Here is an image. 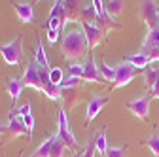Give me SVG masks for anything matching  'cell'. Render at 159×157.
<instances>
[{
	"instance_id": "cb8c5ba5",
	"label": "cell",
	"mask_w": 159,
	"mask_h": 157,
	"mask_svg": "<svg viewBox=\"0 0 159 157\" xmlns=\"http://www.w3.org/2000/svg\"><path fill=\"white\" fill-rule=\"evenodd\" d=\"M49 82H51V83H55V85H59V87L63 85L65 76H63V70L59 68V66H53V68L49 70Z\"/></svg>"
},
{
	"instance_id": "2e32d148",
	"label": "cell",
	"mask_w": 159,
	"mask_h": 157,
	"mask_svg": "<svg viewBox=\"0 0 159 157\" xmlns=\"http://www.w3.org/2000/svg\"><path fill=\"white\" fill-rule=\"evenodd\" d=\"M125 61L134 68V70H144L148 65H150V61H148V57L146 55H142V53H134V55H129Z\"/></svg>"
},
{
	"instance_id": "4316f807",
	"label": "cell",
	"mask_w": 159,
	"mask_h": 157,
	"mask_svg": "<svg viewBox=\"0 0 159 157\" xmlns=\"http://www.w3.org/2000/svg\"><path fill=\"white\" fill-rule=\"evenodd\" d=\"M68 72L72 78H80V80H84V65H70L68 66Z\"/></svg>"
},
{
	"instance_id": "30bf717a",
	"label": "cell",
	"mask_w": 159,
	"mask_h": 157,
	"mask_svg": "<svg viewBox=\"0 0 159 157\" xmlns=\"http://www.w3.org/2000/svg\"><path fill=\"white\" fill-rule=\"evenodd\" d=\"M108 104V96H102V95H93L89 102H87V112H85V119L87 121H93L95 117L101 114V110Z\"/></svg>"
},
{
	"instance_id": "7a4b0ae2",
	"label": "cell",
	"mask_w": 159,
	"mask_h": 157,
	"mask_svg": "<svg viewBox=\"0 0 159 157\" xmlns=\"http://www.w3.org/2000/svg\"><path fill=\"white\" fill-rule=\"evenodd\" d=\"M0 55H2L6 65H10V66L21 65V61H23V38L17 36L11 42L2 44L0 46Z\"/></svg>"
},
{
	"instance_id": "7402d4cb",
	"label": "cell",
	"mask_w": 159,
	"mask_h": 157,
	"mask_svg": "<svg viewBox=\"0 0 159 157\" xmlns=\"http://www.w3.org/2000/svg\"><path fill=\"white\" fill-rule=\"evenodd\" d=\"M106 11L110 13V17H117L119 13H121L123 11V2H121V0H110V2H106Z\"/></svg>"
},
{
	"instance_id": "ba28073f",
	"label": "cell",
	"mask_w": 159,
	"mask_h": 157,
	"mask_svg": "<svg viewBox=\"0 0 159 157\" xmlns=\"http://www.w3.org/2000/svg\"><path fill=\"white\" fill-rule=\"evenodd\" d=\"M93 8H95V13H97V21L101 23V27H102L104 32L110 30V29H117L116 21L110 17V13L104 8V2H101V0H93Z\"/></svg>"
},
{
	"instance_id": "6da1fadb",
	"label": "cell",
	"mask_w": 159,
	"mask_h": 157,
	"mask_svg": "<svg viewBox=\"0 0 159 157\" xmlns=\"http://www.w3.org/2000/svg\"><path fill=\"white\" fill-rule=\"evenodd\" d=\"M89 46H87V38H85V32L82 29H70L63 42H61V51H63V57L66 61H78V59L85 57Z\"/></svg>"
},
{
	"instance_id": "e0dca14e",
	"label": "cell",
	"mask_w": 159,
	"mask_h": 157,
	"mask_svg": "<svg viewBox=\"0 0 159 157\" xmlns=\"http://www.w3.org/2000/svg\"><path fill=\"white\" fill-rule=\"evenodd\" d=\"M55 138H57V134H51L49 138H46L42 144H40L38 148H36V151L32 153L34 157H49V153H51V148H53V142H55Z\"/></svg>"
},
{
	"instance_id": "f546056e",
	"label": "cell",
	"mask_w": 159,
	"mask_h": 157,
	"mask_svg": "<svg viewBox=\"0 0 159 157\" xmlns=\"http://www.w3.org/2000/svg\"><path fill=\"white\" fill-rule=\"evenodd\" d=\"M95 142H91V144H87L85 146V150H84V153H82V157H95Z\"/></svg>"
},
{
	"instance_id": "52a82bcc",
	"label": "cell",
	"mask_w": 159,
	"mask_h": 157,
	"mask_svg": "<svg viewBox=\"0 0 159 157\" xmlns=\"http://www.w3.org/2000/svg\"><path fill=\"white\" fill-rule=\"evenodd\" d=\"M150 96L144 95V96H138V99L134 101H129L127 102V108L131 110L133 115H136L138 119H146V117L150 115Z\"/></svg>"
},
{
	"instance_id": "f1b7e54d",
	"label": "cell",
	"mask_w": 159,
	"mask_h": 157,
	"mask_svg": "<svg viewBox=\"0 0 159 157\" xmlns=\"http://www.w3.org/2000/svg\"><path fill=\"white\" fill-rule=\"evenodd\" d=\"M23 123H25V127L29 131V136H32V132H34V117H32V114L27 115V117H23Z\"/></svg>"
},
{
	"instance_id": "e575fe53",
	"label": "cell",
	"mask_w": 159,
	"mask_h": 157,
	"mask_svg": "<svg viewBox=\"0 0 159 157\" xmlns=\"http://www.w3.org/2000/svg\"><path fill=\"white\" fill-rule=\"evenodd\" d=\"M2 131H4V125H0V132H2Z\"/></svg>"
},
{
	"instance_id": "83f0119b",
	"label": "cell",
	"mask_w": 159,
	"mask_h": 157,
	"mask_svg": "<svg viewBox=\"0 0 159 157\" xmlns=\"http://www.w3.org/2000/svg\"><path fill=\"white\" fill-rule=\"evenodd\" d=\"M106 157H125V148L121 146H114V148H110L108 150V153H106Z\"/></svg>"
},
{
	"instance_id": "44dd1931",
	"label": "cell",
	"mask_w": 159,
	"mask_h": 157,
	"mask_svg": "<svg viewBox=\"0 0 159 157\" xmlns=\"http://www.w3.org/2000/svg\"><path fill=\"white\" fill-rule=\"evenodd\" d=\"M36 65H38L40 68H44V70H51L49 65H48V55H46V51H44V44H42V42L36 46Z\"/></svg>"
},
{
	"instance_id": "ac0fdd59",
	"label": "cell",
	"mask_w": 159,
	"mask_h": 157,
	"mask_svg": "<svg viewBox=\"0 0 159 157\" xmlns=\"http://www.w3.org/2000/svg\"><path fill=\"white\" fill-rule=\"evenodd\" d=\"M98 74H101L102 82H116V66H110L106 63H101L98 65Z\"/></svg>"
},
{
	"instance_id": "9c48e42d",
	"label": "cell",
	"mask_w": 159,
	"mask_h": 157,
	"mask_svg": "<svg viewBox=\"0 0 159 157\" xmlns=\"http://www.w3.org/2000/svg\"><path fill=\"white\" fill-rule=\"evenodd\" d=\"M82 30L85 32V38H87V46H89V49L97 47L98 44L102 42V38H104V34H106L101 27H97V25H93V23H84V25H82Z\"/></svg>"
},
{
	"instance_id": "3957f363",
	"label": "cell",
	"mask_w": 159,
	"mask_h": 157,
	"mask_svg": "<svg viewBox=\"0 0 159 157\" xmlns=\"http://www.w3.org/2000/svg\"><path fill=\"white\" fill-rule=\"evenodd\" d=\"M57 134H59V138L65 142L66 148H70V150L78 148V140H76V136H74L72 131H70L68 117H66V112H65L63 108L59 110V115H57Z\"/></svg>"
},
{
	"instance_id": "4dcf8cb0",
	"label": "cell",
	"mask_w": 159,
	"mask_h": 157,
	"mask_svg": "<svg viewBox=\"0 0 159 157\" xmlns=\"http://www.w3.org/2000/svg\"><path fill=\"white\" fill-rule=\"evenodd\" d=\"M30 110H32V106L27 102V104H23L21 108H19V112H17V114L21 115V117H27V115H30Z\"/></svg>"
},
{
	"instance_id": "d6986e66",
	"label": "cell",
	"mask_w": 159,
	"mask_h": 157,
	"mask_svg": "<svg viewBox=\"0 0 159 157\" xmlns=\"http://www.w3.org/2000/svg\"><path fill=\"white\" fill-rule=\"evenodd\" d=\"M95 150L101 153V155H106L108 153V150H110V146H108V138H106V132H98L97 136H95Z\"/></svg>"
},
{
	"instance_id": "836d02e7",
	"label": "cell",
	"mask_w": 159,
	"mask_h": 157,
	"mask_svg": "<svg viewBox=\"0 0 159 157\" xmlns=\"http://www.w3.org/2000/svg\"><path fill=\"white\" fill-rule=\"evenodd\" d=\"M157 27H159V10H157Z\"/></svg>"
},
{
	"instance_id": "d590c367",
	"label": "cell",
	"mask_w": 159,
	"mask_h": 157,
	"mask_svg": "<svg viewBox=\"0 0 159 157\" xmlns=\"http://www.w3.org/2000/svg\"><path fill=\"white\" fill-rule=\"evenodd\" d=\"M76 157H82V155H76Z\"/></svg>"
},
{
	"instance_id": "ffe728a7",
	"label": "cell",
	"mask_w": 159,
	"mask_h": 157,
	"mask_svg": "<svg viewBox=\"0 0 159 157\" xmlns=\"http://www.w3.org/2000/svg\"><path fill=\"white\" fill-rule=\"evenodd\" d=\"M93 19H97L95 8H93V2L80 8V21H84V23H93Z\"/></svg>"
},
{
	"instance_id": "5b68a950",
	"label": "cell",
	"mask_w": 159,
	"mask_h": 157,
	"mask_svg": "<svg viewBox=\"0 0 159 157\" xmlns=\"http://www.w3.org/2000/svg\"><path fill=\"white\" fill-rule=\"evenodd\" d=\"M40 68L36 65V61H30L25 68V74H23V85L25 87H32V89H38L42 91V76H40Z\"/></svg>"
},
{
	"instance_id": "9a60e30c",
	"label": "cell",
	"mask_w": 159,
	"mask_h": 157,
	"mask_svg": "<svg viewBox=\"0 0 159 157\" xmlns=\"http://www.w3.org/2000/svg\"><path fill=\"white\" fill-rule=\"evenodd\" d=\"M8 93H10V96H11V101L13 102H17L19 101V96H21V91H23V80H17V78H10L8 80Z\"/></svg>"
},
{
	"instance_id": "5bb4252c",
	"label": "cell",
	"mask_w": 159,
	"mask_h": 157,
	"mask_svg": "<svg viewBox=\"0 0 159 157\" xmlns=\"http://www.w3.org/2000/svg\"><path fill=\"white\" fill-rule=\"evenodd\" d=\"M13 8H15V13H17V17H19V21H21V23H32L34 10H32L30 2H17Z\"/></svg>"
},
{
	"instance_id": "d6a6232c",
	"label": "cell",
	"mask_w": 159,
	"mask_h": 157,
	"mask_svg": "<svg viewBox=\"0 0 159 157\" xmlns=\"http://www.w3.org/2000/svg\"><path fill=\"white\" fill-rule=\"evenodd\" d=\"M150 99H159V80H157L155 85L150 89Z\"/></svg>"
},
{
	"instance_id": "277c9868",
	"label": "cell",
	"mask_w": 159,
	"mask_h": 157,
	"mask_svg": "<svg viewBox=\"0 0 159 157\" xmlns=\"http://www.w3.org/2000/svg\"><path fill=\"white\" fill-rule=\"evenodd\" d=\"M134 76H136V70L127 63H119L116 66V82H114V89H119V87H125L127 83H131L134 80Z\"/></svg>"
},
{
	"instance_id": "1f68e13d",
	"label": "cell",
	"mask_w": 159,
	"mask_h": 157,
	"mask_svg": "<svg viewBox=\"0 0 159 157\" xmlns=\"http://www.w3.org/2000/svg\"><path fill=\"white\" fill-rule=\"evenodd\" d=\"M59 38V30H48V42L49 44H55Z\"/></svg>"
},
{
	"instance_id": "8fae6325",
	"label": "cell",
	"mask_w": 159,
	"mask_h": 157,
	"mask_svg": "<svg viewBox=\"0 0 159 157\" xmlns=\"http://www.w3.org/2000/svg\"><path fill=\"white\" fill-rule=\"evenodd\" d=\"M6 129H8L10 136H13V138H15V136H23L27 132V127L23 123V117L19 115V114H13V112H10V115H8Z\"/></svg>"
},
{
	"instance_id": "603a6c76",
	"label": "cell",
	"mask_w": 159,
	"mask_h": 157,
	"mask_svg": "<svg viewBox=\"0 0 159 157\" xmlns=\"http://www.w3.org/2000/svg\"><path fill=\"white\" fill-rule=\"evenodd\" d=\"M146 146L150 148V151H152L153 157H159V132L150 134V138L146 140Z\"/></svg>"
},
{
	"instance_id": "8d00e7d4",
	"label": "cell",
	"mask_w": 159,
	"mask_h": 157,
	"mask_svg": "<svg viewBox=\"0 0 159 157\" xmlns=\"http://www.w3.org/2000/svg\"><path fill=\"white\" fill-rule=\"evenodd\" d=\"M32 157H34V155H32Z\"/></svg>"
},
{
	"instance_id": "d4e9b609",
	"label": "cell",
	"mask_w": 159,
	"mask_h": 157,
	"mask_svg": "<svg viewBox=\"0 0 159 157\" xmlns=\"http://www.w3.org/2000/svg\"><path fill=\"white\" fill-rule=\"evenodd\" d=\"M144 80H146V87L148 89H152L153 85H155V82L159 80V68H150V72H146L144 74Z\"/></svg>"
},
{
	"instance_id": "484cf974",
	"label": "cell",
	"mask_w": 159,
	"mask_h": 157,
	"mask_svg": "<svg viewBox=\"0 0 159 157\" xmlns=\"http://www.w3.org/2000/svg\"><path fill=\"white\" fill-rule=\"evenodd\" d=\"M57 134V132H55ZM65 142L59 138V134H57V138H55V142H53V148H51V153H49V157H63V151H65Z\"/></svg>"
},
{
	"instance_id": "8992f818",
	"label": "cell",
	"mask_w": 159,
	"mask_h": 157,
	"mask_svg": "<svg viewBox=\"0 0 159 157\" xmlns=\"http://www.w3.org/2000/svg\"><path fill=\"white\" fill-rule=\"evenodd\" d=\"M157 6L155 2H152V0H146V2H140V10H138V13H140V19L144 21V25L148 29H153L157 27Z\"/></svg>"
},
{
	"instance_id": "4fadbf2b",
	"label": "cell",
	"mask_w": 159,
	"mask_h": 157,
	"mask_svg": "<svg viewBox=\"0 0 159 157\" xmlns=\"http://www.w3.org/2000/svg\"><path fill=\"white\" fill-rule=\"evenodd\" d=\"M84 82H91V83H101L102 78L98 74V65H95V59L89 57L87 63L84 65Z\"/></svg>"
},
{
	"instance_id": "7c38bea8",
	"label": "cell",
	"mask_w": 159,
	"mask_h": 157,
	"mask_svg": "<svg viewBox=\"0 0 159 157\" xmlns=\"http://www.w3.org/2000/svg\"><path fill=\"white\" fill-rule=\"evenodd\" d=\"M155 49H159V27L148 29V32L144 36V42H142V47H140V53L148 55L150 51H155Z\"/></svg>"
}]
</instances>
